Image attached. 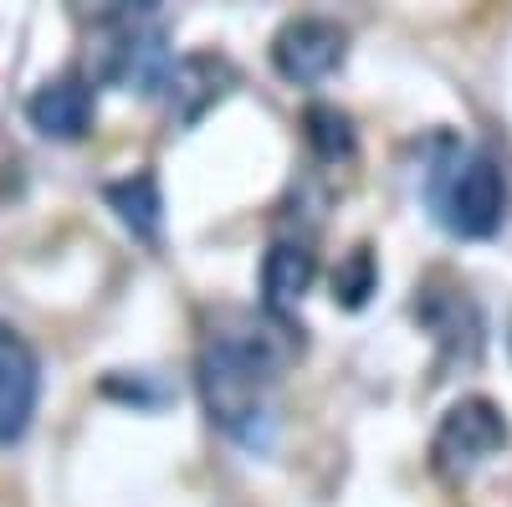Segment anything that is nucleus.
Segmentation results:
<instances>
[{
    "mask_svg": "<svg viewBox=\"0 0 512 507\" xmlns=\"http://www.w3.org/2000/svg\"><path fill=\"white\" fill-rule=\"evenodd\" d=\"M318 277V257L308 241H272L262 257V308L282 323Z\"/></svg>",
    "mask_w": 512,
    "mask_h": 507,
    "instance_id": "obj_8",
    "label": "nucleus"
},
{
    "mask_svg": "<svg viewBox=\"0 0 512 507\" xmlns=\"http://www.w3.org/2000/svg\"><path fill=\"white\" fill-rule=\"evenodd\" d=\"M379 282V267H374V251L369 246H354L344 262H338L333 272V303H344V308H364L369 303V292Z\"/></svg>",
    "mask_w": 512,
    "mask_h": 507,
    "instance_id": "obj_12",
    "label": "nucleus"
},
{
    "mask_svg": "<svg viewBox=\"0 0 512 507\" xmlns=\"http://www.w3.org/2000/svg\"><path fill=\"white\" fill-rule=\"evenodd\" d=\"M344 57H349V31L328 16H292L272 36V67L282 82H297V88L333 77Z\"/></svg>",
    "mask_w": 512,
    "mask_h": 507,
    "instance_id": "obj_5",
    "label": "nucleus"
},
{
    "mask_svg": "<svg viewBox=\"0 0 512 507\" xmlns=\"http://www.w3.org/2000/svg\"><path fill=\"white\" fill-rule=\"evenodd\" d=\"M236 82V72H231V62L226 57H185V62H175V72H169V118L180 123H195L210 103H221L226 98V88Z\"/></svg>",
    "mask_w": 512,
    "mask_h": 507,
    "instance_id": "obj_9",
    "label": "nucleus"
},
{
    "mask_svg": "<svg viewBox=\"0 0 512 507\" xmlns=\"http://www.w3.org/2000/svg\"><path fill=\"white\" fill-rule=\"evenodd\" d=\"M103 200H108L113 216L134 231V241L159 246V236H164V195H159L154 169H134V175H123V180H108Z\"/></svg>",
    "mask_w": 512,
    "mask_h": 507,
    "instance_id": "obj_10",
    "label": "nucleus"
},
{
    "mask_svg": "<svg viewBox=\"0 0 512 507\" xmlns=\"http://www.w3.org/2000/svg\"><path fill=\"white\" fill-rule=\"evenodd\" d=\"M26 118L41 139H82L93 129V82L82 72H62L52 82H41V88L26 98Z\"/></svg>",
    "mask_w": 512,
    "mask_h": 507,
    "instance_id": "obj_7",
    "label": "nucleus"
},
{
    "mask_svg": "<svg viewBox=\"0 0 512 507\" xmlns=\"http://www.w3.org/2000/svg\"><path fill=\"white\" fill-rule=\"evenodd\" d=\"M103 77L118 82L128 93H159L175 62L164 52V26L154 21V11H118L103 26Z\"/></svg>",
    "mask_w": 512,
    "mask_h": 507,
    "instance_id": "obj_4",
    "label": "nucleus"
},
{
    "mask_svg": "<svg viewBox=\"0 0 512 507\" xmlns=\"http://www.w3.org/2000/svg\"><path fill=\"white\" fill-rule=\"evenodd\" d=\"M36 395H41V359L21 328L0 323V446H16L26 436Z\"/></svg>",
    "mask_w": 512,
    "mask_h": 507,
    "instance_id": "obj_6",
    "label": "nucleus"
},
{
    "mask_svg": "<svg viewBox=\"0 0 512 507\" xmlns=\"http://www.w3.org/2000/svg\"><path fill=\"white\" fill-rule=\"evenodd\" d=\"M303 139L308 149L323 159V164H338V159H354V118L344 108H333V103H313L303 113Z\"/></svg>",
    "mask_w": 512,
    "mask_h": 507,
    "instance_id": "obj_11",
    "label": "nucleus"
},
{
    "mask_svg": "<svg viewBox=\"0 0 512 507\" xmlns=\"http://www.w3.org/2000/svg\"><path fill=\"white\" fill-rule=\"evenodd\" d=\"M282 349L262 328H210L195 354V385L210 426L246 451H267L277 431L272 390L282 379Z\"/></svg>",
    "mask_w": 512,
    "mask_h": 507,
    "instance_id": "obj_1",
    "label": "nucleus"
},
{
    "mask_svg": "<svg viewBox=\"0 0 512 507\" xmlns=\"http://www.w3.org/2000/svg\"><path fill=\"white\" fill-rule=\"evenodd\" d=\"M436 221L461 236V241H487L502 231L507 216V185L492 154L466 149V144H441V159L431 164V180H425Z\"/></svg>",
    "mask_w": 512,
    "mask_h": 507,
    "instance_id": "obj_2",
    "label": "nucleus"
},
{
    "mask_svg": "<svg viewBox=\"0 0 512 507\" xmlns=\"http://www.w3.org/2000/svg\"><path fill=\"white\" fill-rule=\"evenodd\" d=\"M512 441L507 431V415L497 400L487 395H461L446 415H441V426L431 436V467L441 477H472L482 461H492L502 446Z\"/></svg>",
    "mask_w": 512,
    "mask_h": 507,
    "instance_id": "obj_3",
    "label": "nucleus"
}]
</instances>
